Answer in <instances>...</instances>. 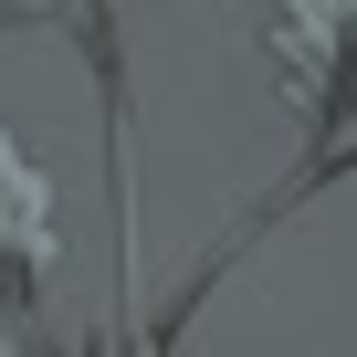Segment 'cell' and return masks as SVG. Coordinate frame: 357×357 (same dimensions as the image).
Instances as JSON below:
<instances>
[{"label":"cell","mask_w":357,"mask_h":357,"mask_svg":"<svg viewBox=\"0 0 357 357\" xmlns=\"http://www.w3.org/2000/svg\"><path fill=\"white\" fill-rule=\"evenodd\" d=\"M263 53L305 137H336L357 116V0H263Z\"/></svg>","instance_id":"cell-1"},{"label":"cell","mask_w":357,"mask_h":357,"mask_svg":"<svg viewBox=\"0 0 357 357\" xmlns=\"http://www.w3.org/2000/svg\"><path fill=\"white\" fill-rule=\"evenodd\" d=\"M53 178L11 147V126H0V294L11 305H32L43 294V273H53Z\"/></svg>","instance_id":"cell-2"},{"label":"cell","mask_w":357,"mask_h":357,"mask_svg":"<svg viewBox=\"0 0 357 357\" xmlns=\"http://www.w3.org/2000/svg\"><path fill=\"white\" fill-rule=\"evenodd\" d=\"M0 32H95L74 0H0Z\"/></svg>","instance_id":"cell-3"}]
</instances>
